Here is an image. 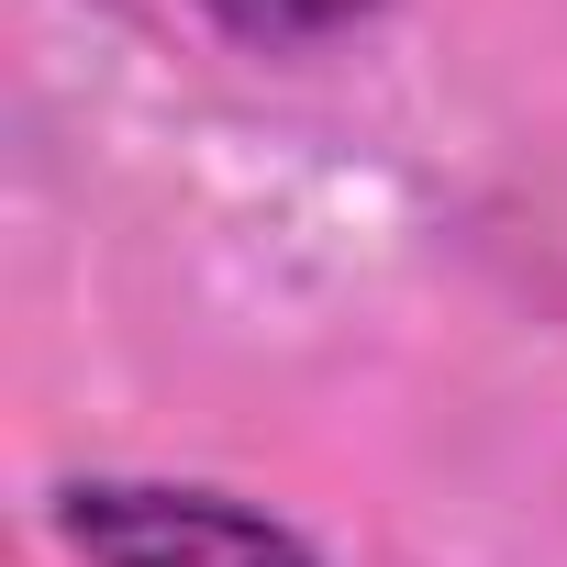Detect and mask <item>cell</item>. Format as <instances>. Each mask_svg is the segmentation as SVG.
I'll use <instances>...</instances> for the list:
<instances>
[{"label":"cell","mask_w":567,"mask_h":567,"mask_svg":"<svg viewBox=\"0 0 567 567\" xmlns=\"http://www.w3.org/2000/svg\"><path fill=\"white\" fill-rule=\"evenodd\" d=\"M45 523L79 567H323L301 523L200 478H68Z\"/></svg>","instance_id":"cell-1"},{"label":"cell","mask_w":567,"mask_h":567,"mask_svg":"<svg viewBox=\"0 0 567 567\" xmlns=\"http://www.w3.org/2000/svg\"><path fill=\"white\" fill-rule=\"evenodd\" d=\"M368 0H212V23H234L245 45H312L334 23H357Z\"/></svg>","instance_id":"cell-2"}]
</instances>
